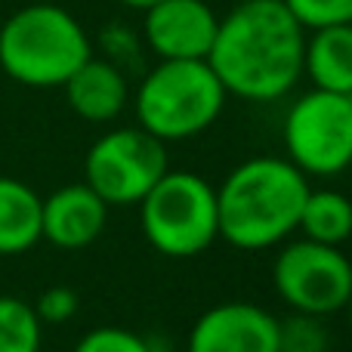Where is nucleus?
<instances>
[{"instance_id":"1","label":"nucleus","mask_w":352,"mask_h":352,"mask_svg":"<svg viewBox=\"0 0 352 352\" xmlns=\"http://www.w3.org/2000/svg\"><path fill=\"white\" fill-rule=\"evenodd\" d=\"M306 28L285 0H241L219 19L207 62L229 96L275 102L303 78Z\"/></svg>"},{"instance_id":"2","label":"nucleus","mask_w":352,"mask_h":352,"mask_svg":"<svg viewBox=\"0 0 352 352\" xmlns=\"http://www.w3.org/2000/svg\"><path fill=\"white\" fill-rule=\"evenodd\" d=\"M309 176L287 158H248L217 186L219 238L238 250H266L294 235Z\"/></svg>"},{"instance_id":"3","label":"nucleus","mask_w":352,"mask_h":352,"mask_svg":"<svg viewBox=\"0 0 352 352\" xmlns=\"http://www.w3.org/2000/svg\"><path fill=\"white\" fill-rule=\"evenodd\" d=\"M90 56L84 25L56 3L22 6L0 25V68L22 87H62Z\"/></svg>"},{"instance_id":"4","label":"nucleus","mask_w":352,"mask_h":352,"mask_svg":"<svg viewBox=\"0 0 352 352\" xmlns=\"http://www.w3.org/2000/svg\"><path fill=\"white\" fill-rule=\"evenodd\" d=\"M226 96L207 59H161L136 87V118L161 142L192 140L223 115Z\"/></svg>"},{"instance_id":"5","label":"nucleus","mask_w":352,"mask_h":352,"mask_svg":"<svg viewBox=\"0 0 352 352\" xmlns=\"http://www.w3.org/2000/svg\"><path fill=\"white\" fill-rule=\"evenodd\" d=\"M142 235L170 260L198 256L219 238L217 188L198 173L167 170L140 201Z\"/></svg>"},{"instance_id":"6","label":"nucleus","mask_w":352,"mask_h":352,"mask_svg":"<svg viewBox=\"0 0 352 352\" xmlns=\"http://www.w3.org/2000/svg\"><path fill=\"white\" fill-rule=\"evenodd\" d=\"M287 161L306 176H337L352 167V96L312 87L285 115Z\"/></svg>"},{"instance_id":"7","label":"nucleus","mask_w":352,"mask_h":352,"mask_svg":"<svg viewBox=\"0 0 352 352\" xmlns=\"http://www.w3.org/2000/svg\"><path fill=\"white\" fill-rule=\"evenodd\" d=\"M272 285L297 316H334L352 294V263L337 244L300 238L278 250L272 263Z\"/></svg>"},{"instance_id":"8","label":"nucleus","mask_w":352,"mask_h":352,"mask_svg":"<svg viewBox=\"0 0 352 352\" xmlns=\"http://www.w3.org/2000/svg\"><path fill=\"white\" fill-rule=\"evenodd\" d=\"M87 186L109 207L140 204L142 195L167 173V142L142 127H121L99 136L84 161Z\"/></svg>"},{"instance_id":"9","label":"nucleus","mask_w":352,"mask_h":352,"mask_svg":"<svg viewBox=\"0 0 352 352\" xmlns=\"http://www.w3.org/2000/svg\"><path fill=\"white\" fill-rule=\"evenodd\" d=\"M217 28L207 0H158L142 12V41L158 59H207Z\"/></svg>"},{"instance_id":"10","label":"nucleus","mask_w":352,"mask_h":352,"mask_svg":"<svg viewBox=\"0 0 352 352\" xmlns=\"http://www.w3.org/2000/svg\"><path fill=\"white\" fill-rule=\"evenodd\" d=\"M186 352H281V322L254 303H219L192 324Z\"/></svg>"},{"instance_id":"11","label":"nucleus","mask_w":352,"mask_h":352,"mask_svg":"<svg viewBox=\"0 0 352 352\" xmlns=\"http://www.w3.org/2000/svg\"><path fill=\"white\" fill-rule=\"evenodd\" d=\"M109 204L87 182L56 188L41 204V238L62 250H80L102 235Z\"/></svg>"},{"instance_id":"12","label":"nucleus","mask_w":352,"mask_h":352,"mask_svg":"<svg viewBox=\"0 0 352 352\" xmlns=\"http://www.w3.org/2000/svg\"><path fill=\"white\" fill-rule=\"evenodd\" d=\"M65 99L78 118L90 124H109L127 109L130 87L124 68H118L109 59L90 56L74 68V74L62 84Z\"/></svg>"},{"instance_id":"13","label":"nucleus","mask_w":352,"mask_h":352,"mask_svg":"<svg viewBox=\"0 0 352 352\" xmlns=\"http://www.w3.org/2000/svg\"><path fill=\"white\" fill-rule=\"evenodd\" d=\"M303 74L312 87L352 96V25H328L306 31Z\"/></svg>"},{"instance_id":"14","label":"nucleus","mask_w":352,"mask_h":352,"mask_svg":"<svg viewBox=\"0 0 352 352\" xmlns=\"http://www.w3.org/2000/svg\"><path fill=\"white\" fill-rule=\"evenodd\" d=\"M41 204L31 186L0 176V256L25 254L41 241Z\"/></svg>"},{"instance_id":"15","label":"nucleus","mask_w":352,"mask_h":352,"mask_svg":"<svg viewBox=\"0 0 352 352\" xmlns=\"http://www.w3.org/2000/svg\"><path fill=\"white\" fill-rule=\"evenodd\" d=\"M297 232H303V238L322 244H337L352 238V201L343 192L334 188H316L306 195L303 210H300V226Z\"/></svg>"},{"instance_id":"16","label":"nucleus","mask_w":352,"mask_h":352,"mask_svg":"<svg viewBox=\"0 0 352 352\" xmlns=\"http://www.w3.org/2000/svg\"><path fill=\"white\" fill-rule=\"evenodd\" d=\"M0 352H41V318L19 297H0Z\"/></svg>"},{"instance_id":"17","label":"nucleus","mask_w":352,"mask_h":352,"mask_svg":"<svg viewBox=\"0 0 352 352\" xmlns=\"http://www.w3.org/2000/svg\"><path fill=\"white\" fill-rule=\"evenodd\" d=\"M285 6L306 31L352 22V0H285Z\"/></svg>"},{"instance_id":"18","label":"nucleus","mask_w":352,"mask_h":352,"mask_svg":"<svg viewBox=\"0 0 352 352\" xmlns=\"http://www.w3.org/2000/svg\"><path fill=\"white\" fill-rule=\"evenodd\" d=\"M74 352H152V346L136 331L105 324V328H93L90 334L80 337Z\"/></svg>"},{"instance_id":"19","label":"nucleus","mask_w":352,"mask_h":352,"mask_svg":"<svg viewBox=\"0 0 352 352\" xmlns=\"http://www.w3.org/2000/svg\"><path fill=\"white\" fill-rule=\"evenodd\" d=\"M102 50H105V59L115 62L118 68H127L140 62V37L127 25H109L102 31Z\"/></svg>"},{"instance_id":"20","label":"nucleus","mask_w":352,"mask_h":352,"mask_svg":"<svg viewBox=\"0 0 352 352\" xmlns=\"http://www.w3.org/2000/svg\"><path fill=\"white\" fill-rule=\"evenodd\" d=\"M34 312H37L41 322L62 324V322H68V318L78 312V294H74L72 287H65V285H56V287H50V291L41 294Z\"/></svg>"},{"instance_id":"21","label":"nucleus","mask_w":352,"mask_h":352,"mask_svg":"<svg viewBox=\"0 0 352 352\" xmlns=\"http://www.w3.org/2000/svg\"><path fill=\"white\" fill-rule=\"evenodd\" d=\"M124 6H130V10H140V12H146L148 6H155L158 0H121Z\"/></svg>"},{"instance_id":"22","label":"nucleus","mask_w":352,"mask_h":352,"mask_svg":"<svg viewBox=\"0 0 352 352\" xmlns=\"http://www.w3.org/2000/svg\"><path fill=\"white\" fill-rule=\"evenodd\" d=\"M343 309H346V316H349V331H352V294H349V300H346V306H343Z\"/></svg>"},{"instance_id":"23","label":"nucleus","mask_w":352,"mask_h":352,"mask_svg":"<svg viewBox=\"0 0 352 352\" xmlns=\"http://www.w3.org/2000/svg\"><path fill=\"white\" fill-rule=\"evenodd\" d=\"M349 25H352V22H349Z\"/></svg>"}]
</instances>
